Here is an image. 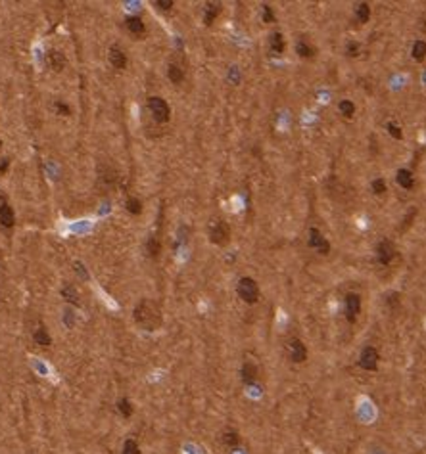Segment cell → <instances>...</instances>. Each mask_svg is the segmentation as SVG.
Returning <instances> with one entry per match:
<instances>
[{
  "instance_id": "cell-1",
  "label": "cell",
  "mask_w": 426,
  "mask_h": 454,
  "mask_svg": "<svg viewBox=\"0 0 426 454\" xmlns=\"http://www.w3.org/2000/svg\"><path fill=\"white\" fill-rule=\"evenodd\" d=\"M132 316H134V322L138 324L140 328L148 330V332L158 330L163 322L160 307H158L154 301H150V299H142V301L134 307Z\"/></svg>"
},
{
  "instance_id": "cell-2",
  "label": "cell",
  "mask_w": 426,
  "mask_h": 454,
  "mask_svg": "<svg viewBox=\"0 0 426 454\" xmlns=\"http://www.w3.org/2000/svg\"><path fill=\"white\" fill-rule=\"evenodd\" d=\"M236 292H238V297L248 303V305H253L259 301V288H257V282L250 276H244V278L238 280V286H236Z\"/></svg>"
},
{
  "instance_id": "cell-3",
  "label": "cell",
  "mask_w": 426,
  "mask_h": 454,
  "mask_svg": "<svg viewBox=\"0 0 426 454\" xmlns=\"http://www.w3.org/2000/svg\"><path fill=\"white\" fill-rule=\"evenodd\" d=\"M148 111L152 113V117L156 123H167L169 117H171V109H169V103L165 102L160 96H152L148 98Z\"/></svg>"
},
{
  "instance_id": "cell-4",
  "label": "cell",
  "mask_w": 426,
  "mask_h": 454,
  "mask_svg": "<svg viewBox=\"0 0 426 454\" xmlns=\"http://www.w3.org/2000/svg\"><path fill=\"white\" fill-rule=\"evenodd\" d=\"M209 240L215 246H227L231 240V226L225 220H213L209 224Z\"/></svg>"
},
{
  "instance_id": "cell-5",
  "label": "cell",
  "mask_w": 426,
  "mask_h": 454,
  "mask_svg": "<svg viewBox=\"0 0 426 454\" xmlns=\"http://www.w3.org/2000/svg\"><path fill=\"white\" fill-rule=\"evenodd\" d=\"M286 353H288V358H290L292 362H296V364L307 360V347H305L304 341L298 339V337H292V339L286 341Z\"/></svg>"
},
{
  "instance_id": "cell-6",
  "label": "cell",
  "mask_w": 426,
  "mask_h": 454,
  "mask_svg": "<svg viewBox=\"0 0 426 454\" xmlns=\"http://www.w3.org/2000/svg\"><path fill=\"white\" fill-rule=\"evenodd\" d=\"M378 360H380V354L370 345H367L359 354V366L363 370H367V372H374L378 368Z\"/></svg>"
},
{
  "instance_id": "cell-7",
  "label": "cell",
  "mask_w": 426,
  "mask_h": 454,
  "mask_svg": "<svg viewBox=\"0 0 426 454\" xmlns=\"http://www.w3.org/2000/svg\"><path fill=\"white\" fill-rule=\"evenodd\" d=\"M118 171L112 167V165H98V184L102 188H114L116 182H118Z\"/></svg>"
},
{
  "instance_id": "cell-8",
  "label": "cell",
  "mask_w": 426,
  "mask_h": 454,
  "mask_svg": "<svg viewBox=\"0 0 426 454\" xmlns=\"http://www.w3.org/2000/svg\"><path fill=\"white\" fill-rule=\"evenodd\" d=\"M15 224V215L14 209L10 205L8 198L4 194H0V226L4 228H14Z\"/></svg>"
},
{
  "instance_id": "cell-9",
  "label": "cell",
  "mask_w": 426,
  "mask_h": 454,
  "mask_svg": "<svg viewBox=\"0 0 426 454\" xmlns=\"http://www.w3.org/2000/svg\"><path fill=\"white\" fill-rule=\"evenodd\" d=\"M359 312H361V297L357 293H348L346 295V320L353 324L357 320Z\"/></svg>"
},
{
  "instance_id": "cell-10",
  "label": "cell",
  "mask_w": 426,
  "mask_h": 454,
  "mask_svg": "<svg viewBox=\"0 0 426 454\" xmlns=\"http://www.w3.org/2000/svg\"><path fill=\"white\" fill-rule=\"evenodd\" d=\"M309 246L315 249L317 253H321V255H326V253L330 251L328 240H326L317 228H311V232H309Z\"/></svg>"
},
{
  "instance_id": "cell-11",
  "label": "cell",
  "mask_w": 426,
  "mask_h": 454,
  "mask_svg": "<svg viewBox=\"0 0 426 454\" xmlns=\"http://www.w3.org/2000/svg\"><path fill=\"white\" fill-rule=\"evenodd\" d=\"M46 63L50 65V69H54L56 73H60V71L67 65V58H65V54L60 52V50H48V54H46Z\"/></svg>"
},
{
  "instance_id": "cell-12",
  "label": "cell",
  "mask_w": 426,
  "mask_h": 454,
  "mask_svg": "<svg viewBox=\"0 0 426 454\" xmlns=\"http://www.w3.org/2000/svg\"><path fill=\"white\" fill-rule=\"evenodd\" d=\"M392 259H394V246H392V242L382 240L376 248V261L380 264H390Z\"/></svg>"
},
{
  "instance_id": "cell-13",
  "label": "cell",
  "mask_w": 426,
  "mask_h": 454,
  "mask_svg": "<svg viewBox=\"0 0 426 454\" xmlns=\"http://www.w3.org/2000/svg\"><path fill=\"white\" fill-rule=\"evenodd\" d=\"M108 58H110V63H112L116 69H125V67H127V54H125L119 46H112V48H110Z\"/></svg>"
},
{
  "instance_id": "cell-14",
  "label": "cell",
  "mask_w": 426,
  "mask_h": 454,
  "mask_svg": "<svg viewBox=\"0 0 426 454\" xmlns=\"http://www.w3.org/2000/svg\"><path fill=\"white\" fill-rule=\"evenodd\" d=\"M240 380L244 381L246 385H253L257 381V366L250 360H246L240 368Z\"/></svg>"
},
{
  "instance_id": "cell-15",
  "label": "cell",
  "mask_w": 426,
  "mask_h": 454,
  "mask_svg": "<svg viewBox=\"0 0 426 454\" xmlns=\"http://www.w3.org/2000/svg\"><path fill=\"white\" fill-rule=\"evenodd\" d=\"M125 27H127L129 33L136 35V37H142V35L146 33V25H144V21H142L138 15H131V17H127V19H125Z\"/></svg>"
},
{
  "instance_id": "cell-16",
  "label": "cell",
  "mask_w": 426,
  "mask_h": 454,
  "mask_svg": "<svg viewBox=\"0 0 426 454\" xmlns=\"http://www.w3.org/2000/svg\"><path fill=\"white\" fill-rule=\"evenodd\" d=\"M397 184L403 188V190H411L413 186H415V176H413L411 171H407V169H399L397 171Z\"/></svg>"
},
{
  "instance_id": "cell-17",
  "label": "cell",
  "mask_w": 426,
  "mask_h": 454,
  "mask_svg": "<svg viewBox=\"0 0 426 454\" xmlns=\"http://www.w3.org/2000/svg\"><path fill=\"white\" fill-rule=\"evenodd\" d=\"M221 441H223V445L225 447H229V449H236V447H240V433L238 431H235V429H227L223 435H221Z\"/></svg>"
},
{
  "instance_id": "cell-18",
  "label": "cell",
  "mask_w": 426,
  "mask_h": 454,
  "mask_svg": "<svg viewBox=\"0 0 426 454\" xmlns=\"http://www.w3.org/2000/svg\"><path fill=\"white\" fill-rule=\"evenodd\" d=\"M167 77H169V81H171L173 85H181V83L184 81V69H183L181 65H177V63H169V67H167Z\"/></svg>"
},
{
  "instance_id": "cell-19",
  "label": "cell",
  "mask_w": 426,
  "mask_h": 454,
  "mask_svg": "<svg viewBox=\"0 0 426 454\" xmlns=\"http://www.w3.org/2000/svg\"><path fill=\"white\" fill-rule=\"evenodd\" d=\"M269 48H271L275 54H282V52H284V48H286V44H284V37H282L280 33H273V35L269 37Z\"/></svg>"
},
{
  "instance_id": "cell-20",
  "label": "cell",
  "mask_w": 426,
  "mask_h": 454,
  "mask_svg": "<svg viewBox=\"0 0 426 454\" xmlns=\"http://www.w3.org/2000/svg\"><path fill=\"white\" fill-rule=\"evenodd\" d=\"M33 339H35V343H37L39 347H48V345L52 343V339H50V336H48V332H46L44 326H39V328L35 330Z\"/></svg>"
},
{
  "instance_id": "cell-21",
  "label": "cell",
  "mask_w": 426,
  "mask_h": 454,
  "mask_svg": "<svg viewBox=\"0 0 426 454\" xmlns=\"http://www.w3.org/2000/svg\"><path fill=\"white\" fill-rule=\"evenodd\" d=\"M221 12V4H217V2H209L206 6V14H204V23L206 25H211L213 21H215V17L219 15Z\"/></svg>"
},
{
  "instance_id": "cell-22",
  "label": "cell",
  "mask_w": 426,
  "mask_h": 454,
  "mask_svg": "<svg viewBox=\"0 0 426 454\" xmlns=\"http://www.w3.org/2000/svg\"><path fill=\"white\" fill-rule=\"evenodd\" d=\"M296 52H298V56H302V58H313V56H315V48H313L305 39L298 41V44H296Z\"/></svg>"
},
{
  "instance_id": "cell-23",
  "label": "cell",
  "mask_w": 426,
  "mask_h": 454,
  "mask_svg": "<svg viewBox=\"0 0 426 454\" xmlns=\"http://www.w3.org/2000/svg\"><path fill=\"white\" fill-rule=\"evenodd\" d=\"M146 251H148V255L150 257H158L160 255V251H162V242L156 238V236H150L148 238V242H146Z\"/></svg>"
},
{
  "instance_id": "cell-24",
  "label": "cell",
  "mask_w": 426,
  "mask_h": 454,
  "mask_svg": "<svg viewBox=\"0 0 426 454\" xmlns=\"http://www.w3.org/2000/svg\"><path fill=\"white\" fill-rule=\"evenodd\" d=\"M355 17H357V21L363 25V23H367L368 19H370V8H368L367 2H361L359 6H357V10H355Z\"/></svg>"
},
{
  "instance_id": "cell-25",
  "label": "cell",
  "mask_w": 426,
  "mask_h": 454,
  "mask_svg": "<svg viewBox=\"0 0 426 454\" xmlns=\"http://www.w3.org/2000/svg\"><path fill=\"white\" fill-rule=\"evenodd\" d=\"M118 410H119V414L123 416V418H131L132 416V404H131V401L129 399H119L118 401Z\"/></svg>"
},
{
  "instance_id": "cell-26",
  "label": "cell",
  "mask_w": 426,
  "mask_h": 454,
  "mask_svg": "<svg viewBox=\"0 0 426 454\" xmlns=\"http://www.w3.org/2000/svg\"><path fill=\"white\" fill-rule=\"evenodd\" d=\"M125 207H127V211H129L131 215H140V213H142V202H140L138 198H129L127 203H125Z\"/></svg>"
},
{
  "instance_id": "cell-27",
  "label": "cell",
  "mask_w": 426,
  "mask_h": 454,
  "mask_svg": "<svg viewBox=\"0 0 426 454\" xmlns=\"http://www.w3.org/2000/svg\"><path fill=\"white\" fill-rule=\"evenodd\" d=\"M413 58L419 59V61H423V59L426 58V43L425 41H417V43L413 44Z\"/></svg>"
},
{
  "instance_id": "cell-28",
  "label": "cell",
  "mask_w": 426,
  "mask_h": 454,
  "mask_svg": "<svg viewBox=\"0 0 426 454\" xmlns=\"http://www.w3.org/2000/svg\"><path fill=\"white\" fill-rule=\"evenodd\" d=\"M338 109L344 117H353V113H355V105H353L352 100H342L338 105Z\"/></svg>"
},
{
  "instance_id": "cell-29",
  "label": "cell",
  "mask_w": 426,
  "mask_h": 454,
  "mask_svg": "<svg viewBox=\"0 0 426 454\" xmlns=\"http://www.w3.org/2000/svg\"><path fill=\"white\" fill-rule=\"evenodd\" d=\"M140 449H138V443L134 439H127L123 443V453L121 454H138Z\"/></svg>"
},
{
  "instance_id": "cell-30",
  "label": "cell",
  "mask_w": 426,
  "mask_h": 454,
  "mask_svg": "<svg viewBox=\"0 0 426 454\" xmlns=\"http://www.w3.org/2000/svg\"><path fill=\"white\" fill-rule=\"evenodd\" d=\"M61 295H63V297H67V301H71L73 305H79V293L75 292V290H71V288H67V286H65V288L61 290Z\"/></svg>"
},
{
  "instance_id": "cell-31",
  "label": "cell",
  "mask_w": 426,
  "mask_h": 454,
  "mask_svg": "<svg viewBox=\"0 0 426 454\" xmlns=\"http://www.w3.org/2000/svg\"><path fill=\"white\" fill-rule=\"evenodd\" d=\"M346 52L352 56V58H355L359 52H361V44L355 43V41H352V43H348V46H346Z\"/></svg>"
},
{
  "instance_id": "cell-32",
  "label": "cell",
  "mask_w": 426,
  "mask_h": 454,
  "mask_svg": "<svg viewBox=\"0 0 426 454\" xmlns=\"http://www.w3.org/2000/svg\"><path fill=\"white\" fill-rule=\"evenodd\" d=\"M388 132H390V136H394V138H397V140H401V138H403V132H401V129H399L397 125H394V123H390V125H388Z\"/></svg>"
},
{
  "instance_id": "cell-33",
  "label": "cell",
  "mask_w": 426,
  "mask_h": 454,
  "mask_svg": "<svg viewBox=\"0 0 426 454\" xmlns=\"http://www.w3.org/2000/svg\"><path fill=\"white\" fill-rule=\"evenodd\" d=\"M372 190H374V194H384L386 192V182H384L382 178H376L372 182Z\"/></svg>"
},
{
  "instance_id": "cell-34",
  "label": "cell",
  "mask_w": 426,
  "mask_h": 454,
  "mask_svg": "<svg viewBox=\"0 0 426 454\" xmlns=\"http://www.w3.org/2000/svg\"><path fill=\"white\" fill-rule=\"evenodd\" d=\"M56 111H58L60 115H65V117L71 115V109H69L63 102H56Z\"/></svg>"
},
{
  "instance_id": "cell-35",
  "label": "cell",
  "mask_w": 426,
  "mask_h": 454,
  "mask_svg": "<svg viewBox=\"0 0 426 454\" xmlns=\"http://www.w3.org/2000/svg\"><path fill=\"white\" fill-rule=\"evenodd\" d=\"M273 19H275L273 8H271V6H263V21H265V23H271Z\"/></svg>"
},
{
  "instance_id": "cell-36",
  "label": "cell",
  "mask_w": 426,
  "mask_h": 454,
  "mask_svg": "<svg viewBox=\"0 0 426 454\" xmlns=\"http://www.w3.org/2000/svg\"><path fill=\"white\" fill-rule=\"evenodd\" d=\"M173 0H156V6L158 8H162V10H171L173 8Z\"/></svg>"
},
{
  "instance_id": "cell-37",
  "label": "cell",
  "mask_w": 426,
  "mask_h": 454,
  "mask_svg": "<svg viewBox=\"0 0 426 454\" xmlns=\"http://www.w3.org/2000/svg\"><path fill=\"white\" fill-rule=\"evenodd\" d=\"M8 167H10V159H8V157H2V159H0V176L8 171Z\"/></svg>"
},
{
  "instance_id": "cell-38",
  "label": "cell",
  "mask_w": 426,
  "mask_h": 454,
  "mask_svg": "<svg viewBox=\"0 0 426 454\" xmlns=\"http://www.w3.org/2000/svg\"><path fill=\"white\" fill-rule=\"evenodd\" d=\"M0 146H2V140H0Z\"/></svg>"
}]
</instances>
